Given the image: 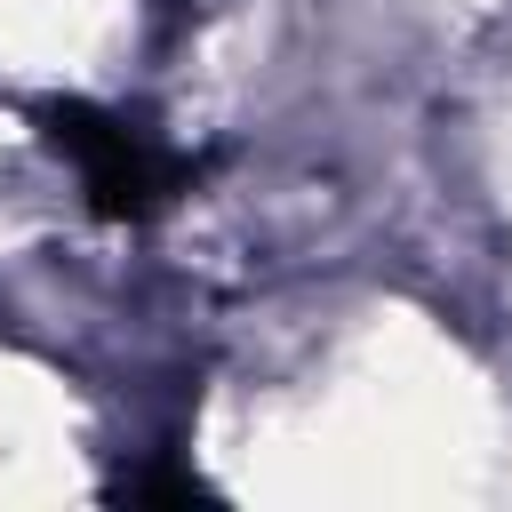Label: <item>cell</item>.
I'll list each match as a JSON object with an SVG mask.
<instances>
[{
  "instance_id": "1",
  "label": "cell",
  "mask_w": 512,
  "mask_h": 512,
  "mask_svg": "<svg viewBox=\"0 0 512 512\" xmlns=\"http://www.w3.org/2000/svg\"><path fill=\"white\" fill-rule=\"evenodd\" d=\"M48 144L80 168L88 208L112 216V224L160 216V208L176 200V184H184V160L160 152L152 128L120 120V112H104V104H48Z\"/></svg>"
},
{
  "instance_id": "2",
  "label": "cell",
  "mask_w": 512,
  "mask_h": 512,
  "mask_svg": "<svg viewBox=\"0 0 512 512\" xmlns=\"http://www.w3.org/2000/svg\"><path fill=\"white\" fill-rule=\"evenodd\" d=\"M120 496L128 504H192V496H208V480L200 472H176V464H152V472H128Z\"/></svg>"
}]
</instances>
